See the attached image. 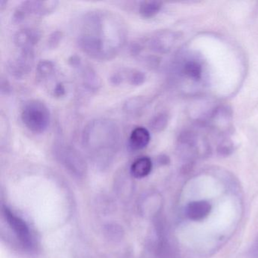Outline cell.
<instances>
[{
    "mask_svg": "<svg viewBox=\"0 0 258 258\" xmlns=\"http://www.w3.org/2000/svg\"><path fill=\"white\" fill-rule=\"evenodd\" d=\"M211 211V205L205 201H199L190 203L187 207L188 217L194 221H201L206 218Z\"/></svg>",
    "mask_w": 258,
    "mask_h": 258,
    "instance_id": "cell-11",
    "label": "cell"
},
{
    "mask_svg": "<svg viewBox=\"0 0 258 258\" xmlns=\"http://www.w3.org/2000/svg\"><path fill=\"white\" fill-rule=\"evenodd\" d=\"M81 75L83 85L91 93H96L102 86V81L97 72L90 66L84 64L78 69Z\"/></svg>",
    "mask_w": 258,
    "mask_h": 258,
    "instance_id": "cell-9",
    "label": "cell"
},
{
    "mask_svg": "<svg viewBox=\"0 0 258 258\" xmlns=\"http://www.w3.org/2000/svg\"><path fill=\"white\" fill-rule=\"evenodd\" d=\"M110 82L113 85L118 86L120 85L124 81V76L123 73L120 72H116V73L112 74L109 78Z\"/></svg>",
    "mask_w": 258,
    "mask_h": 258,
    "instance_id": "cell-21",
    "label": "cell"
},
{
    "mask_svg": "<svg viewBox=\"0 0 258 258\" xmlns=\"http://www.w3.org/2000/svg\"><path fill=\"white\" fill-rule=\"evenodd\" d=\"M55 72V64L50 60H41L37 66V79L44 81L51 78Z\"/></svg>",
    "mask_w": 258,
    "mask_h": 258,
    "instance_id": "cell-15",
    "label": "cell"
},
{
    "mask_svg": "<svg viewBox=\"0 0 258 258\" xmlns=\"http://www.w3.org/2000/svg\"><path fill=\"white\" fill-rule=\"evenodd\" d=\"M58 1H25L19 8L28 17L31 15L43 16L50 14L58 7Z\"/></svg>",
    "mask_w": 258,
    "mask_h": 258,
    "instance_id": "cell-7",
    "label": "cell"
},
{
    "mask_svg": "<svg viewBox=\"0 0 258 258\" xmlns=\"http://www.w3.org/2000/svg\"><path fill=\"white\" fill-rule=\"evenodd\" d=\"M21 117L25 126L34 134H43L50 124L49 108L38 99H31L24 104Z\"/></svg>",
    "mask_w": 258,
    "mask_h": 258,
    "instance_id": "cell-3",
    "label": "cell"
},
{
    "mask_svg": "<svg viewBox=\"0 0 258 258\" xmlns=\"http://www.w3.org/2000/svg\"><path fill=\"white\" fill-rule=\"evenodd\" d=\"M161 8L162 3L158 1H143L139 6V13L144 19H152L159 13Z\"/></svg>",
    "mask_w": 258,
    "mask_h": 258,
    "instance_id": "cell-14",
    "label": "cell"
},
{
    "mask_svg": "<svg viewBox=\"0 0 258 258\" xmlns=\"http://www.w3.org/2000/svg\"><path fill=\"white\" fill-rule=\"evenodd\" d=\"M152 170V161L149 157H141L134 161L131 167V174L134 178L146 177Z\"/></svg>",
    "mask_w": 258,
    "mask_h": 258,
    "instance_id": "cell-12",
    "label": "cell"
},
{
    "mask_svg": "<svg viewBox=\"0 0 258 258\" xmlns=\"http://www.w3.org/2000/svg\"><path fill=\"white\" fill-rule=\"evenodd\" d=\"M34 63V49H25L21 50L19 56L9 61L7 69L12 76L22 79L31 72Z\"/></svg>",
    "mask_w": 258,
    "mask_h": 258,
    "instance_id": "cell-5",
    "label": "cell"
},
{
    "mask_svg": "<svg viewBox=\"0 0 258 258\" xmlns=\"http://www.w3.org/2000/svg\"><path fill=\"white\" fill-rule=\"evenodd\" d=\"M54 156L72 174L81 177L87 173V164L79 152L64 142L56 141L53 146Z\"/></svg>",
    "mask_w": 258,
    "mask_h": 258,
    "instance_id": "cell-4",
    "label": "cell"
},
{
    "mask_svg": "<svg viewBox=\"0 0 258 258\" xmlns=\"http://www.w3.org/2000/svg\"><path fill=\"white\" fill-rule=\"evenodd\" d=\"M41 38V33L37 28H26L19 30L14 35V43L21 50L34 49Z\"/></svg>",
    "mask_w": 258,
    "mask_h": 258,
    "instance_id": "cell-8",
    "label": "cell"
},
{
    "mask_svg": "<svg viewBox=\"0 0 258 258\" xmlns=\"http://www.w3.org/2000/svg\"><path fill=\"white\" fill-rule=\"evenodd\" d=\"M184 72L188 78L199 81L202 78V66L197 61H188V62L185 63V66H184Z\"/></svg>",
    "mask_w": 258,
    "mask_h": 258,
    "instance_id": "cell-16",
    "label": "cell"
},
{
    "mask_svg": "<svg viewBox=\"0 0 258 258\" xmlns=\"http://www.w3.org/2000/svg\"><path fill=\"white\" fill-rule=\"evenodd\" d=\"M121 140L118 125L111 119L91 120L84 126L82 133L84 149L99 161H110L120 149Z\"/></svg>",
    "mask_w": 258,
    "mask_h": 258,
    "instance_id": "cell-2",
    "label": "cell"
},
{
    "mask_svg": "<svg viewBox=\"0 0 258 258\" xmlns=\"http://www.w3.org/2000/svg\"><path fill=\"white\" fill-rule=\"evenodd\" d=\"M149 131L143 126H137L133 130L129 138V147L133 151L143 150L150 143Z\"/></svg>",
    "mask_w": 258,
    "mask_h": 258,
    "instance_id": "cell-10",
    "label": "cell"
},
{
    "mask_svg": "<svg viewBox=\"0 0 258 258\" xmlns=\"http://www.w3.org/2000/svg\"><path fill=\"white\" fill-rule=\"evenodd\" d=\"M66 86L63 83L58 82L54 86L53 90H52V95L56 98L63 97L66 94Z\"/></svg>",
    "mask_w": 258,
    "mask_h": 258,
    "instance_id": "cell-20",
    "label": "cell"
},
{
    "mask_svg": "<svg viewBox=\"0 0 258 258\" xmlns=\"http://www.w3.org/2000/svg\"><path fill=\"white\" fill-rule=\"evenodd\" d=\"M69 63L74 69H78L83 64L82 59L81 57L77 55H72L69 58Z\"/></svg>",
    "mask_w": 258,
    "mask_h": 258,
    "instance_id": "cell-23",
    "label": "cell"
},
{
    "mask_svg": "<svg viewBox=\"0 0 258 258\" xmlns=\"http://www.w3.org/2000/svg\"><path fill=\"white\" fill-rule=\"evenodd\" d=\"M7 1H4V0H2V1H0V10L1 11L4 10V9L7 6Z\"/></svg>",
    "mask_w": 258,
    "mask_h": 258,
    "instance_id": "cell-24",
    "label": "cell"
},
{
    "mask_svg": "<svg viewBox=\"0 0 258 258\" xmlns=\"http://www.w3.org/2000/svg\"><path fill=\"white\" fill-rule=\"evenodd\" d=\"M4 215L9 226L12 228L22 244L27 247H30L32 243L31 232L25 220L18 217L7 208H4Z\"/></svg>",
    "mask_w": 258,
    "mask_h": 258,
    "instance_id": "cell-6",
    "label": "cell"
},
{
    "mask_svg": "<svg viewBox=\"0 0 258 258\" xmlns=\"http://www.w3.org/2000/svg\"><path fill=\"white\" fill-rule=\"evenodd\" d=\"M0 87H1V93L2 94L9 95L12 93L11 84L5 78L1 79V83H0Z\"/></svg>",
    "mask_w": 258,
    "mask_h": 258,
    "instance_id": "cell-22",
    "label": "cell"
},
{
    "mask_svg": "<svg viewBox=\"0 0 258 258\" xmlns=\"http://www.w3.org/2000/svg\"><path fill=\"white\" fill-rule=\"evenodd\" d=\"M147 105L146 99L143 96H134L126 101L123 110L130 116H139L143 113Z\"/></svg>",
    "mask_w": 258,
    "mask_h": 258,
    "instance_id": "cell-13",
    "label": "cell"
},
{
    "mask_svg": "<svg viewBox=\"0 0 258 258\" xmlns=\"http://www.w3.org/2000/svg\"><path fill=\"white\" fill-rule=\"evenodd\" d=\"M63 34L61 31H53L48 37L47 46L50 49H54L58 47V45L62 40Z\"/></svg>",
    "mask_w": 258,
    "mask_h": 258,
    "instance_id": "cell-19",
    "label": "cell"
},
{
    "mask_svg": "<svg viewBox=\"0 0 258 258\" xmlns=\"http://www.w3.org/2000/svg\"><path fill=\"white\" fill-rule=\"evenodd\" d=\"M126 37L127 29L122 18L106 10H92L79 20L77 43L90 58L108 61L120 52Z\"/></svg>",
    "mask_w": 258,
    "mask_h": 258,
    "instance_id": "cell-1",
    "label": "cell"
},
{
    "mask_svg": "<svg viewBox=\"0 0 258 258\" xmlns=\"http://www.w3.org/2000/svg\"><path fill=\"white\" fill-rule=\"evenodd\" d=\"M128 81L133 86L143 85L146 80V75L141 71L132 70L127 75Z\"/></svg>",
    "mask_w": 258,
    "mask_h": 258,
    "instance_id": "cell-18",
    "label": "cell"
},
{
    "mask_svg": "<svg viewBox=\"0 0 258 258\" xmlns=\"http://www.w3.org/2000/svg\"><path fill=\"white\" fill-rule=\"evenodd\" d=\"M167 122H168L167 116L165 114L161 113V114H157L153 117V118L151 120L149 126H150L151 129L153 130L155 132H160L166 127Z\"/></svg>",
    "mask_w": 258,
    "mask_h": 258,
    "instance_id": "cell-17",
    "label": "cell"
}]
</instances>
